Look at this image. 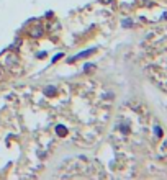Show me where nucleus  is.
<instances>
[{"label": "nucleus", "mask_w": 167, "mask_h": 180, "mask_svg": "<svg viewBox=\"0 0 167 180\" xmlns=\"http://www.w3.org/2000/svg\"><path fill=\"white\" fill-rule=\"evenodd\" d=\"M56 133H57V136H66L67 129L62 126V125H57V126H56Z\"/></svg>", "instance_id": "obj_2"}, {"label": "nucleus", "mask_w": 167, "mask_h": 180, "mask_svg": "<svg viewBox=\"0 0 167 180\" xmlns=\"http://www.w3.org/2000/svg\"><path fill=\"white\" fill-rule=\"evenodd\" d=\"M94 53H95V49H87L84 53H79V54H75V56H72L69 59V62H74V61H77V59H84V57H87V56H90V54H94Z\"/></svg>", "instance_id": "obj_1"}, {"label": "nucleus", "mask_w": 167, "mask_h": 180, "mask_svg": "<svg viewBox=\"0 0 167 180\" xmlns=\"http://www.w3.org/2000/svg\"><path fill=\"white\" fill-rule=\"evenodd\" d=\"M0 75H2V71H0Z\"/></svg>", "instance_id": "obj_5"}, {"label": "nucleus", "mask_w": 167, "mask_h": 180, "mask_svg": "<svg viewBox=\"0 0 167 180\" xmlns=\"http://www.w3.org/2000/svg\"><path fill=\"white\" fill-rule=\"evenodd\" d=\"M56 94V87H46V88H44V95H49V97H51V95H54Z\"/></svg>", "instance_id": "obj_3"}, {"label": "nucleus", "mask_w": 167, "mask_h": 180, "mask_svg": "<svg viewBox=\"0 0 167 180\" xmlns=\"http://www.w3.org/2000/svg\"><path fill=\"white\" fill-rule=\"evenodd\" d=\"M61 57H62V54H61V53H59V54H56V56L53 57V62H56V61H59Z\"/></svg>", "instance_id": "obj_4"}]
</instances>
